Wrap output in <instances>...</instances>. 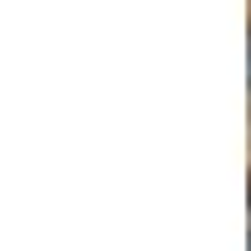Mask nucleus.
<instances>
[{"label": "nucleus", "instance_id": "obj_1", "mask_svg": "<svg viewBox=\"0 0 251 251\" xmlns=\"http://www.w3.org/2000/svg\"><path fill=\"white\" fill-rule=\"evenodd\" d=\"M246 75H251V40H246Z\"/></svg>", "mask_w": 251, "mask_h": 251}]
</instances>
